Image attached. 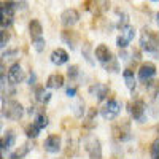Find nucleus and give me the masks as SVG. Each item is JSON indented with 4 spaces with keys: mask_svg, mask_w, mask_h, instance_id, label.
<instances>
[{
    "mask_svg": "<svg viewBox=\"0 0 159 159\" xmlns=\"http://www.w3.org/2000/svg\"><path fill=\"white\" fill-rule=\"evenodd\" d=\"M34 48L37 49V51H43L45 49V40L40 37V38H37V40H34Z\"/></svg>",
    "mask_w": 159,
    "mask_h": 159,
    "instance_id": "bb28decb",
    "label": "nucleus"
},
{
    "mask_svg": "<svg viewBox=\"0 0 159 159\" xmlns=\"http://www.w3.org/2000/svg\"><path fill=\"white\" fill-rule=\"evenodd\" d=\"M35 99H37V102H40V103H46V102H49V99H51V94L43 88V86H38L37 89H35Z\"/></svg>",
    "mask_w": 159,
    "mask_h": 159,
    "instance_id": "6ab92c4d",
    "label": "nucleus"
},
{
    "mask_svg": "<svg viewBox=\"0 0 159 159\" xmlns=\"http://www.w3.org/2000/svg\"><path fill=\"white\" fill-rule=\"evenodd\" d=\"M8 40H10V35H8V32L3 29V30H2V42H0V43H2V48H5V46H7Z\"/></svg>",
    "mask_w": 159,
    "mask_h": 159,
    "instance_id": "c85d7f7f",
    "label": "nucleus"
},
{
    "mask_svg": "<svg viewBox=\"0 0 159 159\" xmlns=\"http://www.w3.org/2000/svg\"><path fill=\"white\" fill-rule=\"evenodd\" d=\"M151 157L153 159L159 157V139H156L153 142V145H151Z\"/></svg>",
    "mask_w": 159,
    "mask_h": 159,
    "instance_id": "393cba45",
    "label": "nucleus"
},
{
    "mask_svg": "<svg viewBox=\"0 0 159 159\" xmlns=\"http://www.w3.org/2000/svg\"><path fill=\"white\" fill-rule=\"evenodd\" d=\"M140 45L147 52L157 54L159 52V35L151 30H143V34L140 37Z\"/></svg>",
    "mask_w": 159,
    "mask_h": 159,
    "instance_id": "f257e3e1",
    "label": "nucleus"
},
{
    "mask_svg": "<svg viewBox=\"0 0 159 159\" xmlns=\"http://www.w3.org/2000/svg\"><path fill=\"white\" fill-rule=\"evenodd\" d=\"M89 94L92 97H96L97 100H103L108 94V86L107 84H102V83H96L89 88Z\"/></svg>",
    "mask_w": 159,
    "mask_h": 159,
    "instance_id": "9d476101",
    "label": "nucleus"
},
{
    "mask_svg": "<svg viewBox=\"0 0 159 159\" xmlns=\"http://www.w3.org/2000/svg\"><path fill=\"white\" fill-rule=\"evenodd\" d=\"M86 150H88L91 159H102V148H100L99 140H92L86 147Z\"/></svg>",
    "mask_w": 159,
    "mask_h": 159,
    "instance_id": "2eb2a0df",
    "label": "nucleus"
},
{
    "mask_svg": "<svg viewBox=\"0 0 159 159\" xmlns=\"http://www.w3.org/2000/svg\"><path fill=\"white\" fill-rule=\"evenodd\" d=\"M62 38H64V40H65V42H67V43H70V46H72V48L75 46L73 43H75V38H76V37L73 35V32H69V30H65V32L62 34Z\"/></svg>",
    "mask_w": 159,
    "mask_h": 159,
    "instance_id": "b1692460",
    "label": "nucleus"
},
{
    "mask_svg": "<svg viewBox=\"0 0 159 159\" xmlns=\"http://www.w3.org/2000/svg\"><path fill=\"white\" fill-rule=\"evenodd\" d=\"M29 32H30V37L32 40H37L42 37V32H43V27H42V24H40L37 19H32L29 22Z\"/></svg>",
    "mask_w": 159,
    "mask_h": 159,
    "instance_id": "f3484780",
    "label": "nucleus"
},
{
    "mask_svg": "<svg viewBox=\"0 0 159 159\" xmlns=\"http://www.w3.org/2000/svg\"><path fill=\"white\" fill-rule=\"evenodd\" d=\"M134 35H135L134 27H130V25H126L124 29H121V35H119L118 40H116L118 46H119V48H126V46L130 43V40L134 38Z\"/></svg>",
    "mask_w": 159,
    "mask_h": 159,
    "instance_id": "39448f33",
    "label": "nucleus"
},
{
    "mask_svg": "<svg viewBox=\"0 0 159 159\" xmlns=\"http://www.w3.org/2000/svg\"><path fill=\"white\" fill-rule=\"evenodd\" d=\"M69 61V54H67V51L62 49V48H57L51 52V62L52 64H56V65H62Z\"/></svg>",
    "mask_w": 159,
    "mask_h": 159,
    "instance_id": "4468645a",
    "label": "nucleus"
},
{
    "mask_svg": "<svg viewBox=\"0 0 159 159\" xmlns=\"http://www.w3.org/2000/svg\"><path fill=\"white\" fill-rule=\"evenodd\" d=\"M153 2H157V0H153Z\"/></svg>",
    "mask_w": 159,
    "mask_h": 159,
    "instance_id": "c9c22d12",
    "label": "nucleus"
},
{
    "mask_svg": "<svg viewBox=\"0 0 159 159\" xmlns=\"http://www.w3.org/2000/svg\"><path fill=\"white\" fill-rule=\"evenodd\" d=\"M105 69H107V72H118V70H119V67H118V62H116L115 59H111L110 62L105 64Z\"/></svg>",
    "mask_w": 159,
    "mask_h": 159,
    "instance_id": "a878e982",
    "label": "nucleus"
},
{
    "mask_svg": "<svg viewBox=\"0 0 159 159\" xmlns=\"http://www.w3.org/2000/svg\"><path fill=\"white\" fill-rule=\"evenodd\" d=\"M154 73H156V67L151 62H147V64H143L139 70V80L140 81H148L151 76H154Z\"/></svg>",
    "mask_w": 159,
    "mask_h": 159,
    "instance_id": "9b49d317",
    "label": "nucleus"
},
{
    "mask_svg": "<svg viewBox=\"0 0 159 159\" xmlns=\"http://www.w3.org/2000/svg\"><path fill=\"white\" fill-rule=\"evenodd\" d=\"M38 132H40V129H38V126L35 124V123H32V124H29L27 127H25V134H27V137H37L38 135Z\"/></svg>",
    "mask_w": 159,
    "mask_h": 159,
    "instance_id": "5701e85b",
    "label": "nucleus"
},
{
    "mask_svg": "<svg viewBox=\"0 0 159 159\" xmlns=\"http://www.w3.org/2000/svg\"><path fill=\"white\" fill-rule=\"evenodd\" d=\"M34 123L38 126L40 130H42V129H45V127L48 126V118H46V115L40 113V115H37V118H35V121H34Z\"/></svg>",
    "mask_w": 159,
    "mask_h": 159,
    "instance_id": "4be33fe9",
    "label": "nucleus"
},
{
    "mask_svg": "<svg viewBox=\"0 0 159 159\" xmlns=\"http://www.w3.org/2000/svg\"><path fill=\"white\" fill-rule=\"evenodd\" d=\"M24 115V108L18 100H8L7 105H3V116L13 121H18Z\"/></svg>",
    "mask_w": 159,
    "mask_h": 159,
    "instance_id": "f03ea898",
    "label": "nucleus"
},
{
    "mask_svg": "<svg viewBox=\"0 0 159 159\" xmlns=\"http://www.w3.org/2000/svg\"><path fill=\"white\" fill-rule=\"evenodd\" d=\"M15 140H16V135L13 130H7L5 135L2 137V150H10L13 145H15Z\"/></svg>",
    "mask_w": 159,
    "mask_h": 159,
    "instance_id": "a211bd4d",
    "label": "nucleus"
},
{
    "mask_svg": "<svg viewBox=\"0 0 159 159\" xmlns=\"http://www.w3.org/2000/svg\"><path fill=\"white\" fill-rule=\"evenodd\" d=\"M75 94H76V88L75 86H69L67 88V96L69 97H75Z\"/></svg>",
    "mask_w": 159,
    "mask_h": 159,
    "instance_id": "c756f323",
    "label": "nucleus"
},
{
    "mask_svg": "<svg viewBox=\"0 0 159 159\" xmlns=\"http://www.w3.org/2000/svg\"><path fill=\"white\" fill-rule=\"evenodd\" d=\"M119 111H121V102L116 100V99H110L107 103H105V107L102 108V116L105 119H113L119 115Z\"/></svg>",
    "mask_w": 159,
    "mask_h": 159,
    "instance_id": "20e7f679",
    "label": "nucleus"
},
{
    "mask_svg": "<svg viewBox=\"0 0 159 159\" xmlns=\"http://www.w3.org/2000/svg\"><path fill=\"white\" fill-rule=\"evenodd\" d=\"M123 76H124V81H126V86L130 89V91H134L135 89V76H134V72H132L130 69H126L123 72Z\"/></svg>",
    "mask_w": 159,
    "mask_h": 159,
    "instance_id": "aec40b11",
    "label": "nucleus"
},
{
    "mask_svg": "<svg viewBox=\"0 0 159 159\" xmlns=\"http://www.w3.org/2000/svg\"><path fill=\"white\" fill-rule=\"evenodd\" d=\"M45 150L48 153H57L61 150V137L59 135H49L45 140Z\"/></svg>",
    "mask_w": 159,
    "mask_h": 159,
    "instance_id": "ddd939ff",
    "label": "nucleus"
},
{
    "mask_svg": "<svg viewBox=\"0 0 159 159\" xmlns=\"http://www.w3.org/2000/svg\"><path fill=\"white\" fill-rule=\"evenodd\" d=\"M34 81H35V75L30 73V76H29V84H34Z\"/></svg>",
    "mask_w": 159,
    "mask_h": 159,
    "instance_id": "72a5a7b5",
    "label": "nucleus"
},
{
    "mask_svg": "<svg viewBox=\"0 0 159 159\" xmlns=\"http://www.w3.org/2000/svg\"><path fill=\"white\" fill-rule=\"evenodd\" d=\"M46 86L51 88V89H59L64 86V76L61 73H52L48 76L46 80Z\"/></svg>",
    "mask_w": 159,
    "mask_h": 159,
    "instance_id": "dca6fc26",
    "label": "nucleus"
},
{
    "mask_svg": "<svg viewBox=\"0 0 159 159\" xmlns=\"http://www.w3.org/2000/svg\"><path fill=\"white\" fill-rule=\"evenodd\" d=\"M156 159H159V157H156Z\"/></svg>",
    "mask_w": 159,
    "mask_h": 159,
    "instance_id": "e433bc0d",
    "label": "nucleus"
},
{
    "mask_svg": "<svg viewBox=\"0 0 159 159\" xmlns=\"http://www.w3.org/2000/svg\"><path fill=\"white\" fill-rule=\"evenodd\" d=\"M107 8H108V0H88L86 2V10L92 11L94 15H100Z\"/></svg>",
    "mask_w": 159,
    "mask_h": 159,
    "instance_id": "1a4fd4ad",
    "label": "nucleus"
},
{
    "mask_svg": "<svg viewBox=\"0 0 159 159\" xmlns=\"http://www.w3.org/2000/svg\"><path fill=\"white\" fill-rule=\"evenodd\" d=\"M78 19H80V15H78V11L73 10V8L65 10L61 15V22H62V25H65V27H72L73 24L78 22Z\"/></svg>",
    "mask_w": 159,
    "mask_h": 159,
    "instance_id": "423d86ee",
    "label": "nucleus"
},
{
    "mask_svg": "<svg viewBox=\"0 0 159 159\" xmlns=\"http://www.w3.org/2000/svg\"><path fill=\"white\" fill-rule=\"evenodd\" d=\"M16 52H18L16 49H11V51H7V52H3V57H5V59H11V56H15Z\"/></svg>",
    "mask_w": 159,
    "mask_h": 159,
    "instance_id": "2f4dec72",
    "label": "nucleus"
},
{
    "mask_svg": "<svg viewBox=\"0 0 159 159\" xmlns=\"http://www.w3.org/2000/svg\"><path fill=\"white\" fill-rule=\"evenodd\" d=\"M129 113L134 116V119L137 121H143L145 118V105L142 100H134L129 103Z\"/></svg>",
    "mask_w": 159,
    "mask_h": 159,
    "instance_id": "0eeeda50",
    "label": "nucleus"
},
{
    "mask_svg": "<svg viewBox=\"0 0 159 159\" xmlns=\"http://www.w3.org/2000/svg\"><path fill=\"white\" fill-rule=\"evenodd\" d=\"M67 75H69V78H70V80H73V78H76V76H78V67H76V65H70Z\"/></svg>",
    "mask_w": 159,
    "mask_h": 159,
    "instance_id": "cd10ccee",
    "label": "nucleus"
},
{
    "mask_svg": "<svg viewBox=\"0 0 159 159\" xmlns=\"http://www.w3.org/2000/svg\"><path fill=\"white\" fill-rule=\"evenodd\" d=\"M154 99L159 102V83L156 84V91H154Z\"/></svg>",
    "mask_w": 159,
    "mask_h": 159,
    "instance_id": "473e14b6",
    "label": "nucleus"
},
{
    "mask_svg": "<svg viewBox=\"0 0 159 159\" xmlns=\"http://www.w3.org/2000/svg\"><path fill=\"white\" fill-rule=\"evenodd\" d=\"M16 3H13L11 0H5L2 3V27H8L13 22V15H15V10H16Z\"/></svg>",
    "mask_w": 159,
    "mask_h": 159,
    "instance_id": "7ed1b4c3",
    "label": "nucleus"
},
{
    "mask_svg": "<svg viewBox=\"0 0 159 159\" xmlns=\"http://www.w3.org/2000/svg\"><path fill=\"white\" fill-rule=\"evenodd\" d=\"M83 105H84L83 102H78V103L75 105V108H76V110H75V115H76V116H81V110H80V108H81Z\"/></svg>",
    "mask_w": 159,
    "mask_h": 159,
    "instance_id": "7c9ffc66",
    "label": "nucleus"
},
{
    "mask_svg": "<svg viewBox=\"0 0 159 159\" xmlns=\"http://www.w3.org/2000/svg\"><path fill=\"white\" fill-rule=\"evenodd\" d=\"M24 70H22V67L19 64H13L11 65V69H10V72H8V80H10V83L11 84H18V83H21L22 80H24Z\"/></svg>",
    "mask_w": 159,
    "mask_h": 159,
    "instance_id": "6e6552de",
    "label": "nucleus"
},
{
    "mask_svg": "<svg viewBox=\"0 0 159 159\" xmlns=\"http://www.w3.org/2000/svg\"><path fill=\"white\" fill-rule=\"evenodd\" d=\"M94 56H96L97 61L102 62V64H107V62H110V61L113 59V57H111V52H110V49H108V46H105V45H99V46L96 48Z\"/></svg>",
    "mask_w": 159,
    "mask_h": 159,
    "instance_id": "f8f14e48",
    "label": "nucleus"
},
{
    "mask_svg": "<svg viewBox=\"0 0 159 159\" xmlns=\"http://www.w3.org/2000/svg\"><path fill=\"white\" fill-rule=\"evenodd\" d=\"M157 24H159V13H157Z\"/></svg>",
    "mask_w": 159,
    "mask_h": 159,
    "instance_id": "f704fd0d",
    "label": "nucleus"
},
{
    "mask_svg": "<svg viewBox=\"0 0 159 159\" xmlns=\"http://www.w3.org/2000/svg\"><path fill=\"white\" fill-rule=\"evenodd\" d=\"M29 151H30V143H24L21 148H18L15 153H11L10 157H11V159H21L22 156H25Z\"/></svg>",
    "mask_w": 159,
    "mask_h": 159,
    "instance_id": "412c9836",
    "label": "nucleus"
}]
</instances>
